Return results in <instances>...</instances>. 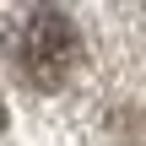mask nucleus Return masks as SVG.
<instances>
[{
	"label": "nucleus",
	"mask_w": 146,
	"mask_h": 146,
	"mask_svg": "<svg viewBox=\"0 0 146 146\" xmlns=\"http://www.w3.org/2000/svg\"><path fill=\"white\" fill-rule=\"evenodd\" d=\"M0 54H5L11 76L27 81L33 92H60L81 60V38H76V22L54 0H33V5L5 16Z\"/></svg>",
	"instance_id": "1"
},
{
	"label": "nucleus",
	"mask_w": 146,
	"mask_h": 146,
	"mask_svg": "<svg viewBox=\"0 0 146 146\" xmlns=\"http://www.w3.org/2000/svg\"><path fill=\"white\" fill-rule=\"evenodd\" d=\"M0 130H5V108H0Z\"/></svg>",
	"instance_id": "2"
}]
</instances>
